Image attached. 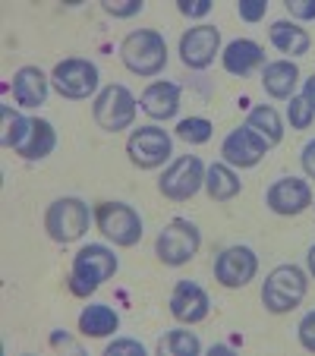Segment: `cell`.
I'll return each mask as SVG.
<instances>
[{
  "instance_id": "6da1fadb",
  "label": "cell",
  "mask_w": 315,
  "mask_h": 356,
  "mask_svg": "<svg viewBox=\"0 0 315 356\" xmlns=\"http://www.w3.org/2000/svg\"><path fill=\"white\" fill-rule=\"evenodd\" d=\"M120 262H117L114 249L101 246V243H88L73 256V268H70V293L88 296L101 287L104 281L117 275Z\"/></svg>"
},
{
  "instance_id": "7a4b0ae2",
  "label": "cell",
  "mask_w": 315,
  "mask_h": 356,
  "mask_svg": "<svg viewBox=\"0 0 315 356\" xmlns=\"http://www.w3.org/2000/svg\"><path fill=\"white\" fill-rule=\"evenodd\" d=\"M120 60L136 76H158L168 63V41L154 29H136L123 38Z\"/></svg>"
},
{
  "instance_id": "3957f363",
  "label": "cell",
  "mask_w": 315,
  "mask_h": 356,
  "mask_svg": "<svg viewBox=\"0 0 315 356\" xmlns=\"http://www.w3.org/2000/svg\"><path fill=\"white\" fill-rule=\"evenodd\" d=\"M306 271L296 268V265H277L268 277H265V287H261V302L271 316H284V312L296 309L306 296Z\"/></svg>"
},
{
  "instance_id": "277c9868",
  "label": "cell",
  "mask_w": 315,
  "mask_h": 356,
  "mask_svg": "<svg viewBox=\"0 0 315 356\" xmlns=\"http://www.w3.org/2000/svg\"><path fill=\"white\" fill-rule=\"evenodd\" d=\"M88 224H92V211L82 199L76 195H63V199L51 202L45 215V230L54 243H76L86 236Z\"/></svg>"
},
{
  "instance_id": "5b68a950",
  "label": "cell",
  "mask_w": 315,
  "mask_h": 356,
  "mask_svg": "<svg viewBox=\"0 0 315 356\" xmlns=\"http://www.w3.org/2000/svg\"><path fill=\"white\" fill-rule=\"evenodd\" d=\"M136 95L127 86H104L92 104V117L104 133H123L136 120Z\"/></svg>"
},
{
  "instance_id": "8992f818",
  "label": "cell",
  "mask_w": 315,
  "mask_h": 356,
  "mask_svg": "<svg viewBox=\"0 0 315 356\" xmlns=\"http://www.w3.org/2000/svg\"><path fill=\"white\" fill-rule=\"evenodd\" d=\"M95 224L114 246H136L142 240V218L127 202H98Z\"/></svg>"
},
{
  "instance_id": "52a82bcc",
  "label": "cell",
  "mask_w": 315,
  "mask_h": 356,
  "mask_svg": "<svg viewBox=\"0 0 315 356\" xmlns=\"http://www.w3.org/2000/svg\"><path fill=\"white\" fill-rule=\"evenodd\" d=\"M199 246H202V234L193 221H186V218H174V221L158 234V240H154L158 259H161L164 265H170V268L186 265L189 259L199 252Z\"/></svg>"
},
{
  "instance_id": "ba28073f",
  "label": "cell",
  "mask_w": 315,
  "mask_h": 356,
  "mask_svg": "<svg viewBox=\"0 0 315 356\" xmlns=\"http://www.w3.org/2000/svg\"><path fill=\"white\" fill-rule=\"evenodd\" d=\"M170 148H174L170 133L161 127H139V129H133V136L127 139V155L139 170L161 168L170 158Z\"/></svg>"
},
{
  "instance_id": "9c48e42d",
  "label": "cell",
  "mask_w": 315,
  "mask_h": 356,
  "mask_svg": "<svg viewBox=\"0 0 315 356\" xmlns=\"http://www.w3.org/2000/svg\"><path fill=\"white\" fill-rule=\"evenodd\" d=\"M51 82H54V88L63 95V98L82 101V98H88V95L98 92L101 76H98V67H95L92 60H82V57H67V60H60L54 67Z\"/></svg>"
},
{
  "instance_id": "30bf717a",
  "label": "cell",
  "mask_w": 315,
  "mask_h": 356,
  "mask_svg": "<svg viewBox=\"0 0 315 356\" xmlns=\"http://www.w3.org/2000/svg\"><path fill=\"white\" fill-rule=\"evenodd\" d=\"M202 186H205V168H202V161L195 155L177 158V161L161 174V180H158L161 195L164 199H170V202L193 199Z\"/></svg>"
},
{
  "instance_id": "8fae6325",
  "label": "cell",
  "mask_w": 315,
  "mask_h": 356,
  "mask_svg": "<svg viewBox=\"0 0 315 356\" xmlns=\"http://www.w3.org/2000/svg\"><path fill=\"white\" fill-rule=\"evenodd\" d=\"M221 54V29L218 26H195L180 38V60L189 70H205Z\"/></svg>"
},
{
  "instance_id": "7c38bea8",
  "label": "cell",
  "mask_w": 315,
  "mask_h": 356,
  "mask_svg": "<svg viewBox=\"0 0 315 356\" xmlns=\"http://www.w3.org/2000/svg\"><path fill=\"white\" fill-rule=\"evenodd\" d=\"M259 271V259L249 246H227L221 256L215 259V281L227 290H240Z\"/></svg>"
},
{
  "instance_id": "4fadbf2b",
  "label": "cell",
  "mask_w": 315,
  "mask_h": 356,
  "mask_svg": "<svg viewBox=\"0 0 315 356\" xmlns=\"http://www.w3.org/2000/svg\"><path fill=\"white\" fill-rule=\"evenodd\" d=\"M265 205L281 218H296L312 205V189H309V183L300 180V177H284V180H275L268 186Z\"/></svg>"
},
{
  "instance_id": "5bb4252c",
  "label": "cell",
  "mask_w": 315,
  "mask_h": 356,
  "mask_svg": "<svg viewBox=\"0 0 315 356\" xmlns=\"http://www.w3.org/2000/svg\"><path fill=\"white\" fill-rule=\"evenodd\" d=\"M268 148H271L268 142L243 123V127L227 133V139L221 145V155H224V164H230V168H255L261 158L268 155Z\"/></svg>"
},
{
  "instance_id": "9a60e30c",
  "label": "cell",
  "mask_w": 315,
  "mask_h": 356,
  "mask_svg": "<svg viewBox=\"0 0 315 356\" xmlns=\"http://www.w3.org/2000/svg\"><path fill=\"white\" fill-rule=\"evenodd\" d=\"M208 309H211V300L195 281H180L174 287V293H170V316L183 325L205 322Z\"/></svg>"
},
{
  "instance_id": "2e32d148",
  "label": "cell",
  "mask_w": 315,
  "mask_h": 356,
  "mask_svg": "<svg viewBox=\"0 0 315 356\" xmlns=\"http://www.w3.org/2000/svg\"><path fill=\"white\" fill-rule=\"evenodd\" d=\"M221 63L230 76H249L252 70L265 67V47L249 38H236L221 51Z\"/></svg>"
},
{
  "instance_id": "e0dca14e",
  "label": "cell",
  "mask_w": 315,
  "mask_h": 356,
  "mask_svg": "<svg viewBox=\"0 0 315 356\" xmlns=\"http://www.w3.org/2000/svg\"><path fill=\"white\" fill-rule=\"evenodd\" d=\"M142 111L152 120H170L180 111V86L177 82H152L142 92Z\"/></svg>"
},
{
  "instance_id": "ac0fdd59",
  "label": "cell",
  "mask_w": 315,
  "mask_h": 356,
  "mask_svg": "<svg viewBox=\"0 0 315 356\" xmlns=\"http://www.w3.org/2000/svg\"><path fill=\"white\" fill-rule=\"evenodd\" d=\"M300 82V67L293 60H271L261 67V88L277 101H290Z\"/></svg>"
},
{
  "instance_id": "d6986e66",
  "label": "cell",
  "mask_w": 315,
  "mask_h": 356,
  "mask_svg": "<svg viewBox=\"0 0 315 356\" xmlns=\"http://www.w3.org/2000/svg\"><path fill=\"white\" fill-rule=\"evenodd\" d=\"M47 86H51V79H47L38 67L16 70V76H13V98H16V104H19V108H38V104H45Z\"/></svg>"
},
{
  "instance_id": "ffe728a7",
  "label": "cell",
  "mask_w": 315,
  "mask_h": 356,
  "mask_svg": "<svg viewBox=\"0 0 315 356\" xmlns=\"http://www.w3.org/2000/svg\"><path fill=\"white\" fill-rule=\"evenodd\" d=\"M54 148H57V129L47 120H41V117H32V129H29L26 142L16 148V155H19L22 161H41V158H47Z\"/></svg>"
},
{
  "instance_id": "44dd1931",
  "label": "cell",
  "mask_w": 315,
  "mask_h": 356,
  "mask_svg": "<svg viewBox=\"0 0 315 356\" xmlns=\"http://www.w3.org/2000/svg\"><path fill=\"white\" fill-rule=\"evenodd\" d=\"M268 38H271V44H275L281 54H290V57L309 54V44H312V38H309L306 29H300L296 22H290V19L271 22Z\"/></svg>"
},
{
  "instance_id": "7402d4cb",
  "label": "cell",
  "mask_w": 315,
  "mask_h": 356,
  "mask_svg": "<svg viewBox=\"0 0 315 356\" xmlns=\"http://www.w3.org/2000/svg\"><path fill=\"white\" fill-rule=\"evenodd\" d=\"M117 328H120V316L111 306H104V302L86 306L79 316V334H86V337H108Z\"/></svg>"
},
{
  "instance_id": "603a6c76",
  "label": "cell",
  "mask_w": 315,
  "mask_h": 356,
  "mask_svg": "<svg viewBox=\"0 0 315 356\" xmlns=\"http://www.w3.org/2000/svg\"><path fill=\"white\" fill-rule=\"evenodd\" d=\"M240 177L230 170V164H211L205 170V193L215 202H230L234 195H240Z\"/></svg>"
},
{
  "instance_id": "cb8c5ba5",
  "label": "cell",
  "mask_w": 315,
  "mask_h": 356,
  "mask_svg": "<svg viewBox=\"0 0 315 356\" xmlns=\"http://www.w3.org/2000/svg\"><path fill=\"white\" fill-rule=\"evenodd\" d=\"M246 127L255 129V133L268 142V145H277V142L284 139V120H281V114H277L271 104H259V108L249 111Z\"/></svg>"
},
{
  "instance_id": "d4e9b609",
  "label": "cell",
  "mask_w": 315,
  "mask_h": 356,
  "mask_svg": "<svg viewBox=\"0 0 315 356\" xmlns=\"http://www.w3.org/2000/svg\"><path fill=\"white\" fill-rule=\"evenodd\" d=\"M0 120H3V133H0V142H3V148H19L22 142H26L29 129H32V120L22 114H16L10 104H3L0 108Z\"/></svg>"
},
{
  "instance_id": "484cf974",
  "label": "cell",
  "mask_w": 315,
  "mask_h": 356,
  "mask_svg": "<svg viewBox=\"0 0 315 356\" xmlns=\"http://www.w3.org/2000/svg\"><path fill=\"white\" fill-rule=\"evenodd\" d=\"M158 353L161 356H199L202 353V341L193 331H168V334L158 341Z\"/></svg>"
},
{
  "instance_id": "4316f807",
  "label": "cell",
  "mask_w": 315,
  "mask_h": 356,
  "mask_svg": "<svg viewBox=\"0 0 315 356\" xmlns=\"http://www.w3.org/2000/svg\"><path fill=\"white\" fill-rule=\"evenodd\" d=\"M211 120H205V117H186V120L177 123V139H183L186 145H205L208 139H211Z\"/></svg>"
},
{
  "instance_id": "83f0119b",
  "label": "cell",
  "mask_w": 315,
  "mask_h": 356,
  "mask_svg": "<svg viewBox=\"0 0 315 356\" xmlns=\"http://www.w3.org/2000/svg\"><path fill=\"white\" fill-rule=\"evenodd\" d=\"M287 120H290V129H309L315 120V111L302 95H293L287 104Z\"/></svg>"
},
{
  "instance_id": "f1b7e54d",
  "label": "cell",
  "mask_w": 315,
  "mask_h": 356,
  "mask_svg": "<svg viewBox=\"0 0 315 356\" xmlns=\"http://www.w3.org/2000/svg\"><path fill=\"white\" fill-rule=\"evenodd\" d=\"M101 7H104L108 16H114V19H129V16L142 13L145 3H142V0H104Z\"/></svg>"
},
{
  "instance_id": "f546056e",
  "label": "cell",
  "mask_w": 315,
  "mask_h": 356,
  "mask_svg": "<svg viewBox=\"0 0 315 356\" xmlns=\"http://www.w3.org/2000/svg\"><path fill=\"white\" fill-rule=\"evenodd\" d=\"M104 353L108 356H145V347L139 341H133V337H117V341H111L104 347Z\"/></svg>"
},
{
  "instance_id": "4dcf8cb0",
  "label": "cell",
  "mask_w": 315,
  "mask_h": 356,
  "mask_svg": "<svg viewBox=\"0 0 315 356\" xmlns=\"http://www.w3.org/2000/svg\"><path fill=\"white\" fill-rule=\"evenodd\" d=\"M236 13H240L243 22H259L268 13V0H240V3H236Z\"/></svg>"
},
{
  "instance_id": "1f68e13d",
  "label": "cell",
  "mask_w": 315,
  "mask_h": 356,
  "mask_svg": "<svg viewBox=\"0 0 315 356\" xmlns=\"http://www.w3.org/2000/svg\"><path fill=\"white\" fill-rule=\"evenodd\" d=\"M211 3L215 0H177V10L183 16H189V19H202V16L211 13Z\"/></svg>"
},
{
  "instance_id": "d6a6232c",
  "label": "cell",
  "mask_w": 315,
  "mask_h": 356,
  "mask_svg": "<svg viewBox=\"0 0 315 356\" xmlns=\"http://www.w3.org/2000/svg\"><path fill=\"white\" fill-rule=\"evenodd\" d=\"M296 334H300V343L309 350V353H315V309L306 312L300 322V328H296Z\"/></svg>"
},
{
  "instance_id": "836d02e7",
  "label": "cell",
  "mask_w": 315,
  "mask_h": 356,
  "mask_svg": "<svg viewBox=\"0 0 315 356\" xmlns=\"http://www.w3.org/2000/svg\"><path fill=\"white\" fill-rule=\"evenodd\" d=\"M287 13L300 22L315 19V0H287Z\"/></svg>"
},
{
  "instance_id": "e575fe53",
  "label": "cell",
  "mask_w": 315,
  "mask_h": 356,
  "mask_svg": "<svg viewBox=\"0 0 315 356\" xmlns=\"http://www.w3.org/2000/svg\"><path fill=\"white\" fill-rule=\"evenodd\" d=\"M51 347L54 350H70V353H82L79 343H76L73 337H67L63 331H54V334H51Z\"/></svg>"
},
{
  "instance_id": "d590c367",
  "label": "cell",
  "mask_w": 315,
  "mask_h": 356,
  "mask_svg": "<svg viewBox=\"0 0 315 356\" xmlns=\"http://www.w3.org/2000/svg\"><path fill=\"white\" fill-rule=\"evenodd\" d=\"M302 170H306V174L315 180V139L302 148Z\"/></svg>"
},
{
  "instance_id": "8d00e7d4",
  "label": "cell",
  "mask_w": 315,
  "mask_h": 356,
  "mask_svg": "<svg viewBox=\"0 0 315 356\" xmlns=\"http://www.w3.org/2000/svg\"><path fill=\"white\" fill-rule=\"evenodd\" d=\"M302 98L312 104V111H315V76L312 79H306V88H302Z\"/></svg>"
},
{
  "instance_id": "74e56055",
  "label": "cell",
  "mask_w": 315,
  "mask_h": 356,
  "mask_svg": "<svg viewBox=\"0 0 315 356\" xmlns=\"http://www.w3.org/2000/svg\"><path fill=\"white\" fill-rule=\"evenodd\" d=\"M306 262H309V275L315 277V246L309 249V256H306Z\"/></svg>"
}]
</instances>
